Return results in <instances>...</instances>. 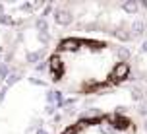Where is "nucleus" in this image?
<instances>
[{
	"label": "nucleus",
	"mask_w": 147,
	"mask_h": 134,
	"mask_svg": "<svg viewBox=\"0 0 147 134\" xmlns=\"http://www.w3.org/2000/svg\"><path fill=\"white\" fill-rule=\"evenodd\" d=\"M52 84L70 95H97L126 82L130 62L118 45L87 37L60 41L49 58Z\"/></svg>",
	"instance_id": "obj_1"
},
{
	"label": "nucleus",
	"mask_w": 147,
	"mask_h": 134,
	"mask_svg": "<svg viewBox=\"0 0 147 134\" xmlns=\"http://www.w3.org/2000/svg\"><path fill=\"white\" fill-rule=\"evenodd\" d=\"M62 134H136V124L124 115H95L74 122Z\"/></svg>",
	"instance_id": "obj_2"
}]
</instances>
